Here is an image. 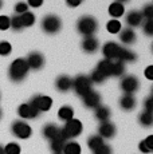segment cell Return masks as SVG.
<instances>
[{
  "label": "cell",
  "instance_id": "cell-1",
  "mask_svg": "<svg viewBox=\"0 0 153 154\" xmlns=\"http://www.w3.org/2000/svg\"><path fill=\"white\" fill-rule=\"evenodd\" d=\"M28 71H30V67H28L27 62H26L24 58H17L11 63L10 69H8V76L12 82H19L24 81V78L27 76Z\"/></svg>",
  "mask_w": 153,
  "mask_h": 154
},
{
  "label": "cell",
  "instance_id": "cell-2",
  "mask_svg": "<svg viewBox=\"0 0 153 154\" xmlns=\"http://www.w3.org/2000/svg\"><path fill=\"white\" fill-rule=\"evenodd\" d=\"M76 29L79 34H82L85 38L86 36H94V34L98 29V22L94 16L90 15H85L76 23Z\"/></svg>",
  "mask_w": 153,
  "mask_h": 154
},
{
  "label": "cell",
  "instance_id": "cell-3",
  "mask_svg": "<svg viewBox=\"0 0 153 154\" xmlns=\"http://www.w3.org/2000/svg\"><path fill=\"white\" fill-rule=\"evenodd\" d=\"M83 131V125L79 119L73 118V119L64 122V126L61 127V134L63 135V138L66 141H70L73 138H76L78 135L82 134Z\"/></svg>",
  "mask_w": 153,
  "mask_h": 154
},
{
  "label": "cell",
  "instance_id": "cell-4",
  "mask_svg": "<svg viewBox=\"0 0 153 154\" xmlns=\"http://www.w3.org/2000/svg\"><path fill=\"white\" fill-rule=\"evenodd\" d=\"M71 88H74L75 93L82 98V97L86 95L89 91L93 90V83L87 75H78L73 79Z\"/></svg>",
  "mask_w": 153,
  "mask_h": 154
},
{
  "label": "cell",
  "instance_id": "cell-5",
  "mask_svg": "<svg viewBox=\"0 0 153 154\" xmlns=\"http://www.w3.org/2000/svg\"><path fill=\"white\" fill-rule=\"evenodd\" d=\"M42 28L46 34H50V35L59 32L61 28H62L61 17L57 16V15H54V14L46 15V16L42 19Z\"/></svg>",
  "mask_w": 153,
  "mask_h": 154
},
{
  "label": "cell",
  "instance_id": "cell-6",
  "mask_svg": "<svg viewBox=\"0 0 153 154\" xmlns=\"http://www.w3.org/2000/svg\"><path fill=\"white\" fill-rule=\"evenodd\" d=\"M11 131L19 140H28L32 135V129L28 123H26L24 121H15L11 126Z\"/></svg>",
  "mask_w": 153,
  "mask_h": 154
},
{
  "label": "cell",
  "instance_id": "cell-7",
  "mask_svg": "<svg viewBox=\"0 0 153 154\" xmlns=\"http://www.w3.org/2000/svg\"><path fill=\"white\" fill-rule=\"evenodd\" d=\"M27 105L32 109H36L38 111L45 112V111H48L50 109H51L52 99L47 95H35L30 99V102H28Z\"/></svg>",
  "mask_w": 153,
  "mask_h": 154
},
{
  "label": "cell",
  "instance_id": "cell-8",
  "mask_svg": "<svg viewBox=\"0 0 153 154\" xmlns=\"http://www.w3.org/2000/svg\"><path fill=\"white\" fill-rule=\"evenodd\" d=\"M120 87L123 91V94H132L133 95L140 87V81L136 75H125L121 78Z\"/></svg>",
  "mask_w": 153,
  "mask_h": 154
},
{
  "label": "cell",
  "instance_id": "cell-9",
  "mask_svg": "<svg viewBox=\"0 0 153 154\" xmlns=\"http://www.w3.org/2000/svg\"><path fill=\"white\" fill-rule=\"evenodd\" d=\"M117 129L116 125L110 121H106V122H99L98 126V135L102 138V140H110L116 135Z\"/></svg>",
  "mask_w": 153,
  "mask_h": 154
},
{
  "label": "cell",
  "instance_id": "cell-10",
  "mask_svg": "<svg viewBox=\"0 0 153 154\" xmlns=\"http://www.w3.org/2000/svg\"><path fill=\"white\" fill-rule=\"evenodd\" d=\"M82 102L87 109H97L101 105V94H98L97 91H89L86 95L82 97Z\"/></svg>",
  "mask_w": 153,
  "mask_h": 154
},
{
  "label": "cell",
  "instance_id": "cell-11",
  "mask_svg": "<svg viewBox=\"0 0 153 154\" xmlns=\"http://www.w3.org/2000/svg\"><path fill=\"white\" fill-rule=\"evenodd\" d=\"M30 70H40L45 64V56H43L40 52H31L30 55L26 59Z\"/></svg>",
  "mask_w": 153,
  "mask_h": 154
},
{
  "label": "cell",
  "instance_id": "cell-12",
  "mask_svg": "<svg viewBox=\"0 0 153 154\" xmlns=\"http://www.w3.org/2000/svg\"><path fill=\"white\" fill-rule=\"evenodd\" d=\"M120 47L117 43L114 42H108L104 44V47H102V55L105 56V59H108V60H113V59H117V56H118V52H120Z\"/></svg>",
  "mask_w": 153,
  "mask_h": 154
},
{
  "label": "cell",
  "instance_id": "cell-13",
  "mask_svg": "<svg viewBox=\"0 0 153 154\" xmlns=\"http://www.w3.org/2000/svg\"><path fill=\"white\" fill-rule=\"evenodd\" d=\"M99 48V42L95 36H86L82 40V50L87 54H94Z\"/></svg>",
  "mask_w": 153,
  "mask_h": 154
},
{
  "label": "cell",
  "instance_id": "cell-14",
  "mask_svg": "<svg viewBox=\"0 0 153 154\" xmlns=\"http://www.w3.org/2000/svg\"><path fill=\"white\" fill-rule=\"evenodd\" d=\"M136 105H137V100H136V97L132 95V94H123L120 99V106H121L122 110L125 111H132L136 109Z\"/></svg>",
  "mask_w": 153,
  "mask_h": 154
},
{
  "label": "cell",
  "instance_id": "cell-15",
  "mask_svg": "<svg viewBox=\"0 0 153 154\" xmlns=\"http://www.w3.org/2000/svg\"><path fill=\"white\" fill-rule=\"evenodd\" d=\"M144 17L142 15H141V11H130L128 15H126V23H128L129 28L130 27H138V26H141V23H144Z\"/></svg>",
  "mask_w": 153,
  "mask_h": 154
},
{
  "label": "cell",
  "instance_id": "cell-16",
  "mask_svg": "<svg viewBox=\"0 0 153 154\" xmlns=\"http://www.w3.org/2000/svg\"><path fill=\"white\" fill-rule=\"evenodd\" d=\"M120 40L125 46H130L137 40V35L132 28H123L121 29V34H120Z\"/></svg>",
  "mask_w": 153,
  "mask_h": 154
},
{
  "label": "cell",
  "instance_id": "cell-17",
  "mask_svg": "<svg viewBox=\"0 0 153 154\" xmlns=\"http://www.w3.org/2000/svg\"><path fill=\"white\" fill-rule=\"evenodd\" d=\"M71 82H73V79L69 78L67 75H61L55 81V87L61 93H66V91L71 90Z\"/></svg>",
  "mask_w": 153,
  "mask_h": 154
},
{
  "label": "cell",
  "instance_id": "cell-18",
  "mask_svg": "<svg viewBox=\"0 0 153 154\" xmlns=\"http://www.w3.org/2000/svg\"><path fill=\"white\" fill-rule=\"evenodd\" d=\"M43 135L47 138V140H54V138H57L58 135H59L61 133V127L57 126L55 123H47V125L43 126V130H42Z\"/></svg>",
  "mask_w": 153,
  "mask_h": 154
},
{
  "label": "cell",
  "instance_id": "cell-19",
  "mask_svg": "<svg viewBox=\"0 0 153 154\" xmlns=\"http://www.w3.org/2000/svg\"><path fill=\"white\" fill-rule=\"evenodd\" d=\"M94 115H95V118L99 121V122H106V121H110L111 111L108 106L99 105L97 109H94Z\"/></svg>",
  "mask_w": 153,
  "mask_h": 154
},
{
  "label": "cell",
  "instance_id": "cell-20",
  "mask_svg": "<svg viewBox=\"0 0 153 154\" xmlns=\"http://www.w3.org/2000/svg\"><path fill=\"white\" fill-rule=\"evenodd\" d=\"M117 60L122 62V63H125V62H136L137 55L134 54L133 51H130V50L125 48V47H120V52H118V56H117Z\"/></svg>",
  "mask_w": 153,
  "mask_h": 154
},
{
  "label": "cell",
  "instance_id": "cell-21",
  "mask_svg": "<svg viewBox=\"0 0 153 154\" xmlns=\"http://www.w3.org/2000/svg\"><path fill=\"white\" fill-rule=\"evenodd\" d=\"M66 142L67 141L64 140L63 135L59 133V135H58L57 138H54V140L50 141V149L52 150L54 154H62V150H63V146H64Z\"/></svg>",
  "mask_w": 153,
  "mask_h": 154
},
{
  "label": "cell",
  "instance_id": "cell-22",
  "mask_svg": "<svg viewBox=\"0 0 153 154\" xmlns=\"http://www.w3.org/2000/svg\"><path fill=\"white\" fill-rule=\"evenodd\" d=\"M125 14V5L121 2H113L110 5H109V15L113 16L114 19L122 16Z\"/></svg>",
  "mask_w": 153,
  "mask_h": 154
},
{
  "label": "cell",
  "instance_id": "cell-23",
  "mask_svg": "<svg viewBox=\"0 0 153 154\" xmlns=\"http://www.w3.org/2000/svg\"><path fill=\"white\" fill-rule=\"evenodd\" d=\"M82 153V147L78 142L75 141H67L63 146L62 154H81Z\"/></svg>",
  "mask_w": 153,
  "mask_h": 154
},
{
  "label": "cell",
  "instance_id": "cell-24",
  "mask_svg": "<svg viewBox=\"0 0 153 154\" xmlns=\"http://www.w3.org/2000/svg\"><path fill=\"white\" fill-rule=\"evenodd\" d=\"M111 67H113V60H108V59H102L97 64V70L101 74H104L106 78L111 76Z\"/></svg>",
  "mask_w": 153,
  "mask_h": 154
},
{
  "label": "cell",
  "instance_id": "cell-25",
  "mask_svg": "<svg viewBox=\"0 0 153 154\" xmlns=\"http://www.w3.org/2000/svg\"><path fill=\"white\" fill-rule=\"evenodd\" d=\"M58 118H59L61 121H64V122H67V121L73 119L74 118V110H73L71 106H62V107L58 110Z\"/></svg>",
  "mask_w": 153,
  "mask_h": 154
},
{
  "label": "cell",
  "instance_id": "cell-26",
  "mask_svg": "<svg viewBox=\"0 0 153 154\" xmlns=\"http://www.w3.org/2000/svg\"><path fill=\"white\" fill-rule=\"evenodd\" d=\"M138 122H140L141 126L144 127H152L153 125V114H151V112H141L140 115H138Z\"/></svg>",
  "mask_w": 153,
  "mask_h": 154
},
{
  "label": "cell",
  "instance_id": "cell-27",
  "mask_svg": "<svg viewBox=\"0 0 153 154\" xmlns=\"http://www.w3.org/2000/svg\"><path fill=\"white\" fill-rule=\"evenodd\" d=\"M20 20H22V26L24 27H31L35 23V15L31 12V11H27L23 15H20Z\"/></svg>",
  "mask_w": 153,
  "mask_h": 154
},
{
  "label": "cell",
  "instance_id": "cell-28",
  "mask_svg": "<svg viewBox=\"0 0 153 154\" xmlns=\"http://www.w3.org/2000/svg\"><path fill=\"white\" fill-rule=\"evenodd\" d=\"M104 143H105V140H102L98 134L92 135V137L87 140V146L92 149V152H93V150H95V149H98V147L102 146Z\"/></svg>",
  "mask_w": 153,
  "mask_h": 154
},
{
  "label": "cell",
  "instance_id": "cell-29",
  "mask_svg": "<svg viewBox=\"0 0 153 154\" xmlns=\"http://www.w3.org/2000/svg\"><path fill=\"white\" fill-rule=\"evenodd\" d=\"M125 63L122 62L117 60V62H113V67H111V76H122L125 74Z\"/></svg>",
  "mask_w": 153,
  "mask_h": 154
},
{
  "label": "cell",
  "instance_id": "cell-30",
  "mask_svg": "<svg viewBox=\"0 0 153 154\" xmlns=\"http://www.w3.org/2000/svg\"><path fill=\"white\" fill-rule=\"evenodd\" d=\"M3 149H4V154H20V152H22L20 145L16 142H10Z\"/></svg>",
  "mask_w": 153,
  "mask_h": 154
},
{
  "label": "cell",
  "instance_id": "cell-31",
  "mask_svg": "<svg viewBox=\"0 0 153 154\" xmlns=\"http://www.w3.org/2000/svg\"><path fill=\"white\" fill-rule=\"evenodd\" d=\"M106 29L110 34H117V32H120L121 31V23H120V20H117V19L109 20L106 24Z\"/></svg>",
  "mask_w": 153,
  "mask_h": 154
},
{
  "label": "cell",
  "instance_id": "cell-32",
  "mask_svg": "<svg viewBox=\"0 0 153 154\" xmlns=\"http://www.w3.org/2000/svg\"><path fill=\"white\" fill-rule=\"evenodd\" d=\"M17 114H19V117L23 118V119H31L30 106H28L27 103H23V105H20L19 109H17Z\"/></svg>",
  "mask_w": 153,
  "mask_h": 154
},
{
  "label": "cell",
  "instance_id": "cell-33",
  "mask_svg": "<svg viewBox=\"0 0 153 154\" xmlns=\"http://www.w3.org/2000/svg\"><path fill=\"white\" fill-rule=\"evenodd\" d=\"M89 78H90V81H92V83H104V82L108 79L104 74H101L97 69L93 71L92 75H90Z\"/></svg>",
  "mask_w": 153,
  "mask_h": 154
},
{
  "label": "cell",
  "instance_id": "cell-34",
  "mask_svg": "<svg viewBox=\"0 0 153 154\" xmlns=\"http://www.w3.org/2000/svg\"><path fill=\"white\" fill-rule=\"evenodd\" d=\"M10 22H11V27L14 31H22L23 26H22V20H20L19 15H12V17H10Z\"/></svg>",
  "mask_w": 153,
  "mask_h": 154
},
{
  "label": "cell",
  "instance_id": "cell-35",
  "mask_svg": "<svg viewBox=\"0 0 153 154\" xmlns=\"http://www.w3.org/2000/svg\"><path fill=\"white\" fill-rule=\"evenodd\" d=\"M141 15H142V17H144L145 20L153 19V4H152V3H148V4L144 5Z\"/></svg>",
  "mask_w": 153,
  "mask_h": 154
},
{
  "label": "cell",
  "instance_id": "cell-36",
  "mask_svg": "<svg viewBox=\"0 0 153 154\" xmlns=\"http://www.w3.org/2000/svg\"><path fill=\"white\" fill-rule=\"evenodd\" d=\"M142 29L146 36H153V19L145 20L142 23Z\"/></svg>",
  "mask_w": 153,
  "mask_h": 154
},
{
  "label": "cell",
  "instance_id": "cell-37",
  "mask_svg": "<svg viewBox=\"0 0 153 154\" xmlns=\"http://www.w3.org/2000/svg\"><path fill=\"white\" fill-rule=\"evenodd\" d=\"M11 51H12V47H11L10 43L5 42V40L0 42V55H2V56H7V55L11 54Z\"/></svg>",
  "mask_w": 153,
  "mask_h": 154
},
{
  "label": "cell",
  "instance_id": "cell-38",
  "mask_svg": "<svg viewBox=\"0 0 153 154\" xmlns=\"http://www.w3.org/2000/svg\"><path fill=\"white\" fill-rule=\"evenodd\" d=\"M15 15H23L24 12H27L28 11V5H27V3H24V2H17L16 4H15Z\"/></svg>",
  "mask_w": 153,
  "mask_h": 154
},
{
  "label": "cell",
  "instance_id": "cell-39",
  "mask_svg": "<svg viewBox=\"0 0 153 154\" xmlns=\"http://www.w3.org/2000/svg\"><path fill=\"white\" fill-rule=\"evenodd\" d=\"M10 27H11L10 17L5 16V15H2L0 16V31H7Z\"/></svg>",
  "mask_w": 153,
  "mask_h": 154
},
{
  "label": "cell",
  "instance_id": "cell-40",
  "mask_svg": "<svg viewBox=\"0 0 153 154\" xmlns=\"http://www.w3.org/2000/svg\"><path fill=\"white\" fill-rule=\"evenodd\" d=\"M93 154H113V150H111V147L109 146V145L104 143L102 146H99L98 149L93 150Z\"/></svg>",
  "mask_w": 153,
  "mask_h": 154
},
{
  "label": "cell",
  "instance_id": "cell-41",
  "mask_svg": "<svg viewBox=\"0 0 153 154\" xmlns=\"http://www.w3.org/2000/svg\"><path fill=\"white\" fill-rule=\"evenodd\" d=\"M144 109H145L146 112L153 114V97H148V98L144 100Z\"/></svg>",
  "mask_w": 153,
  "mask_h": 154
},
{
  "label": "cell",
  "instance_id": "cell-42",
  "mask_svg": "<svg viewBox=\"0 0 153 154\" xmlns=\"http://www.w3.org/2000/svg\"><path fill=\"white\" fill-rule=\"evenodd\" d=\"M144 143H145V146L152 152L153 150V135H148L146 140H144Z\"/></svg>",
  "mask_w": 153,
  "mask_h": 154
},
{
  "label": "cell",
  "instance_id": "cell-43",
  "mask_svg": "<svg viewBox=\"0 0 153 154\" xmlns=\"http://www.w3.org/2000/svg\"><path fill=\"white\" fill-rule=\"evenodd\" d=\"M145 76H146V79H149V81L153 79V66H148L145 69Z\"/></svg>",
  "mask_w": 153,
  "mask_h": 154
},
{
  "label": "cell",
  "instance_id": "cell-44",
  "mask_svg": "<svg viewBox=\"0 0 153 154\" xmlns=\"http://www.w3.org/2000/svg\"><path fill=\"white\" fill-rule=\"evenodd\" d=\"M42 4H43L42 0H30V2L27 3L28 7H40Z\"/></svg>",
  "mask_w": 153,
  "mask_h": 154
},
{
  "label": "cell",
  "instance_id": "cell-45",
  "mask_svg": "<svg viewBox=\"0 0 153 154\" xmlns=\"http://www.w3.org/2000/svg\"><path fill=\"white\" fill-rule=\"evenodd\" d=\"M138 149H140V152H142V153H145V154L151 153V150H149L148 147L145 146V143H144V141H142V142H140V143H138Z\"/></svg>",
  "mask_w": 153,
  "mask_h": 154
},
{
  "label": "cell",
  "instance_id": "cell-46",
  "mask_svg": "<svg viewBox=\"0 0 153 154\" xmlns=\"http://www.w3.org/2000/svg\"><path fill=\"white\" fill-rule=\"evenodd\" d=\"M66 4L70 5V7H78L81 4V0H67Z\"/></svg>",
  "mask_w": 153,
  "mask_h": 154
},
{
  "label": "cell",
  "instance_id": "cell-47",
  "mask_svg": "<svg viewBox=\"0 0 153 154\" xmlns=\"http://www.w3.org/2000/svg\"><path fill=\"white\" fill-rule=\"evenodd\" d=\"M0 154H4V149H3V146H0Z\"/></svg>",
  "mask_w": 153,
  "mask_h": 154
},
{
  "label": "cell",
  "instance_id": "cell-48",
  "mask_svg": "<svg viewBox=\"0 0 153 154\" xmlns=\"http://www.w3.org/2000/svg\"><path fill=\"white\" fill-rule=\"evenodd\" d=\"M3 7V2H2V0H0V8H2Z\"/></svg>",
  "mask_w": 153,
  "mask_h": 154
},
{
  "label": "cell",
  "instance_id": "cell-49",
  "mask_svg": "<svg viewBox=\"0 0 153 154\" xmlns=\"http://www.w3.org/2000/svg\"><path fill=\"white\" fill-rule=\"evenodd\" d=\"M2 115H3V111H2V109H0V118H2Z\"/></svg>",
  "mask_w": 153,
  "mask_h": 154
}]
</instances>
